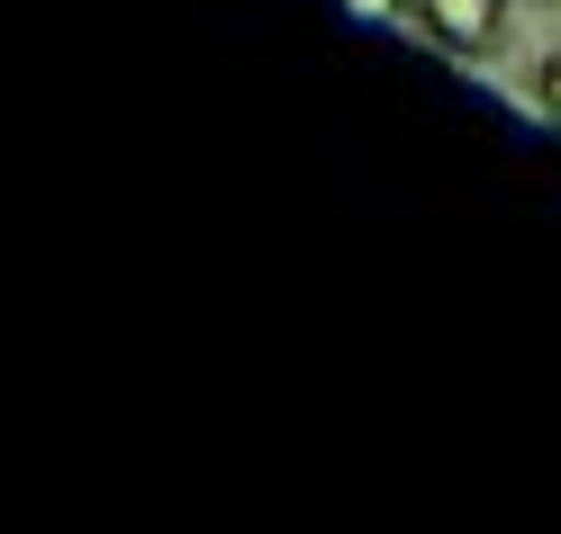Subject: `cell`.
I'll use <instances>...</instances> for the list:
<instances>
[{
    "instance_id": "cell-1",
    "label": "cell",
    "mask_w": 561,
    "mask_h": 534,
    "mask_svg": "<svg viewBox=\"0 0 561 534\" xmlns=\"http://www.w3.org/2000/svg\"><path fill=\"white\" fill-rule=\"evenodd\" d=\"M408 27H416V37H435L444 55L480 64V55H499V46H507V0H416Z\"/></svg>"
},
{
    "instance_id": "cell-2",
    "label": "cell",
    "mask_w": 561,
    "mask_h": 534,
    "mask_svg": "<svg viewBox=\"0 0 561 534\" xmlns=\"http://www.w3.org/2000/svg\"><path fill=\"white\" fill-rule=\"evenodd\" d=\"M344 10H354V19H371V27H408V10H416V0H344Z\"/></svg>"
},
{
    "instance_id": "cell-3",
    "label": "cell",
    "mask_w": 561,
    "mask_h": 534,
    "mask_svg": "<svg viewBox=\"0 0 561 534\" xmlns=\"http://www.w3.org/2000/svg\"><path fill=\"white\" fill-rule=\"evenodd\" d=\"M535 110H543V118L561 127V55H552V64H543V73H535Z\"/></svg>"
}]
</instances>
